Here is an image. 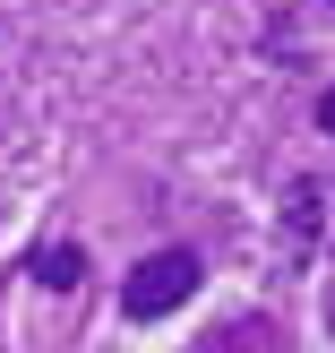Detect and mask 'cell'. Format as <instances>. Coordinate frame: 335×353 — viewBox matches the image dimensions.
<instances>
[{"instance_id": "cell-1", "label": "cell", "mask_w": 335, "mask_h": 353, "mask_svg": "<svg viewBox=\"0 0 335 353\" xmlns=\"http://www.w3.org/2000/svg\"><path fill=\"white\" fill-rule=\"evenodd\" d=\"M198 276H206L198 250H181V241H172V250H147L129 276H120V319H138V327H147V319H172V310L198 293Z\"/></svg>"}, {"instance_id": "cell-3", "label": "cell", "mask_w": 335, "mask_h": 353, "mask_svg": "<svg viewBox=\"0 0 335 353\" xmlns=\"http://www.w3.org/2000/svg\"><path fill=\"white\" fill-rule=\"evenodd\" d=\"M318 224H327V190H318V181H292V190H284V250L301 259L310 241H318Z\"/></svg>"}, {"instance_id": "cell-4", "label": "cell", "mask_w": 335, "mask_h": 353, "mask_svg": "<svg viewBox=\"0 0 335 353\" xmlns=\"http://www.w3.org/2000/svg\"><path fill=\"white\" fill-rule=\"evenodd\" d=\"M318 138H335V86H318Z\"/></svg>"}, {"instance_id": "cell-2", "label": "cell", "mask_w": 335, "mask_h": 353, "mask_svg": "<svg viewBox=\"0 0 335 353\" xmlns=\"http://www.w3.org/2000/svg\"><path fill=\"white\" fill-rule=\"evenodd\" d=\"M17 276H34L43 293H78L86 285V250L78 241H34V250L17 259Z\"/></svg>"}]
</instances>
